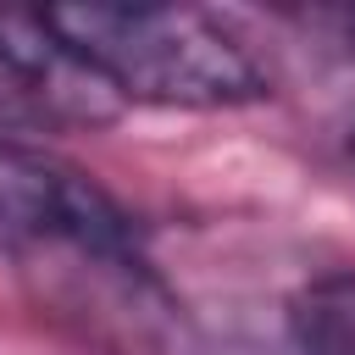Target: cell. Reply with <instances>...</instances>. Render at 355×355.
<instances>
[{
  "label": "cell",
  "mask_w": 355,
  "mask_h": 355,
  "mask_svg": "<svg viewBox=\"0 0 355 355\" xmlns=\"http://www.w3.org/2000/svg\"><path fill=\"white\" fill-rule=\"evenodd\" d=\"M44 28L116 100L144 105H250L266 94L255 55L194 6H44Z\"/></svg>",
  "instance_id": "1"
},
{
  "label": "cell",
  "mask_w": 355,
  "mask_h": 355,
  "mask_svg": "<svg viewBox=\"0 0 355 355\" xmlns=\"http://www.w3.org/2000/svg\"><path fill=\"white\" fill-rule=\"evenodd\" d=\"M0 239L44 261H144L128 211L83 172L0 139Z\"/></svg>",
  "instance_id": "2"
},
{
  "label": "cell",
  "mask_w": 355,
  "mask_h": 355,
  "mask_svg": "<svg viewBox=\"0 0 355 355\" xmlns=\"http://www.w3.org/2000/svg\"><path fill=\"white\" fill-rule=\"evenodd\" d=\"M116 116V94L44 28L39 11H0V139L100 128Z\"/></svg>",
  "instance_id": "3"
},
{
  "label": "cell",
  "mask_w": 355,
  "mask_h": 355,
  "mask_svg": "<svg viewBox=\"0 0 355 355\" xmlns=\"http://www.w3.org/2000/svg\"><path fill=\"white\" fill-rule=\"evenodd\" d=\"M288 333L300 355H355V272L311 277L288 300Z\"/></svg>",
  "instance_id": "4"
},
{
  "label": "cell",
  "mask_w": 355,
  "mask_h": 355,
  "mask_svg": "<svg viewBox=\"0 0 355 355\" xmlns=\"http://www.w3.org/2000/svg\"><path fill=\"white\" fill-rule=\"evenodd\" d=\"M333 22H338V33H344V39H349V44H355V11H338V17H333Z\"/></svg>",
  "instance_id": "5"
},
{
  "label": "cell",
  "mask_w": 355,
  "mask_h": 355,
  "mask_svg": "<svg viewBox=\"0 0 355 355\" xmlns=\"http://www.w3.org/2000/svg\"><path fill=\"white\" fill-rule=\"evenodd\" d=\"M349 161H355V139H349Z\"/></svg>",
  "instance_id": "6"
}]
</instances>
